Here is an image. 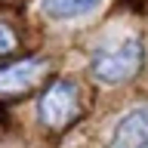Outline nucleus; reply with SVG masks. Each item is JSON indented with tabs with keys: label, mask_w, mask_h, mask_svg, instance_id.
Wrapping results in <instances>:
<instances>
[{
	"label": "nucleus",
	"mask_w": 148,
	"mask_h": 148,
	"mask_svg": "<svg viewBox=\"0 0 148 148\" xmlns=\"http://www.w3.org/2000/svg\"><path fill=\"white\" fill-rule=\"evenodd\" d=\"M142 59H145L142 40L130 37L123 43L111 46V49L96 53V59H92V65H90V74L99 83H105V86H117V83H127V80H133L139 74Z\"/></svg>",
	"instance_id": "1"
},
{
	"label": "nucleus",
	"mask_w": 148,
	"mask_h": 148,
	"mask_svg": "<svg viewBox=\"0 0 148 148\" xmlns=\"http://www.w3.org/2000/svg\"><path fill=\"white\" fill-rule=\"evenodd\" d=\"M37 114L43 120V127L65 130L77 117V86L71 80H65V77L53 80L46 86V92L40 96V102H37Z\"/></svg>",
	"instance_id": "2"
},
{
	"label": "nucleus",
	"mask_w": 148,
	"mask_h": 148,
	"mask_svg": "<svg viewBox=\"0 0 148 148\" xmlns=\"http://www.w3.org/2000/svg\"><path fill=\"white\" fill-rule=\"evenodd\" d=\"M46 65L40 59H25V62H16V65H6L0 68V92L6 96H16V92H28L40 80Z\"/></svg>",
	"instance_id": "3"
},
{
	"label": "nucleus",
	"mask_w": 148,
	"mask_h": 148,
	"mask_svg": "<svg viewBox=\"0 0 148 148\" xmlns=\"http://www.w3.org/2000/svg\"><path fill=\"white\" fill-rule=\"evenodd\" d=\"M148 142V108H136L123 114L114 127L111 148H142Z\"/></svg>",
	"instance_id": "4"
},
{
	"label": "nucleus",
	"mask_w": 148,
	"mask_h": 148,
	"mask_svg": "<svg viewBox=\"0 0 148 148\" xmlns=\"http://www.w3.org/2000/svg\"><path fill=\"white\" fill-rule=\"evenodd\" d=\"M99 3L102 0H43V12L49 18H80Z\"/></svg>",
	"instance_id": "5"
},
{
	"label": "nucleus",
	"mask_w": 148,
	"mask_h": 148,
	"mask_svg": "<svg viewBox=\"0 0 148 148\" xmlns=\"http://www.w3.org/2000/svg\"><path fill=\"white\" fill-rule=\"evenodd\" d=\"M12 49H16V34L9 31L6 22H0V53L6 56V53H12Z\"/></svg>",
	"instance_id": "6"
},
{
	"label": "nucleus",
	"mask_w": 148,
	"mask_h": 148,
	"mask_svg": "<svg viewBox=\"0 0 148 148\" xmlns=\"http://www.w3.org/2000/svg\"><path fill=\"white\" fill-rule=\"evenodd\" d=\"M142 148H148V142H145V145H142Z\"/></svg>",
	"instance_id": "7"
}]
</instances>
